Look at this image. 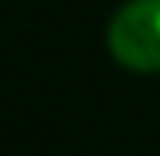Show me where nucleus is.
<instances>
[{"label":"nucleus","instance_id":"1","mask_svg":"<svg viewBox=\"0 0 160 156\" xmlns=\"http://www.w3.org/2000/svg\"><path fill=\"white\" fill-rule=\"evenodd\" d=\"M107 46L128 71H160V0H128L107 29Z\"/></svg>","mask_w":160,"mask_h":156}]
</instances>
